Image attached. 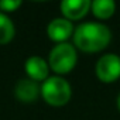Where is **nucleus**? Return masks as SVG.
<instances>
[{
    "label": "nucleus",
    "instance_id": "f257e3e1",
    "mask_svg": "<svg viewBox=\"0 0 120 120\" xmlns=\"http://www.w3.org/2000/svg\"><path fill=\"white\" fill-rule=\"evenodd\" d=\"M74 45L83 52H99L103 51L112 41V31L102 23L88 21L81 23L74 31Z\"/></svg>",
    "mask_w": 120,
    "mask_h": 120
},
{
    "label": "nucleus",
    "instance_id": "f03ea898",
    "mask_svg": "<svg viewBox=\"0 0 120 120\" xmlns=\"http://www.w3.org/2000/svg\"><path fill=\"white\" fill-rule=\"evenodd\" d=\"M48 65L52 72L58 76L69 74L78 62V52L75 45L69 42H61L52 47L48 54Z\"/></svg>",
    "mask_w": 120,
    "mask_h": 120
},
{
    "label": "nucleus",
    "instance_id": "7ed1b4c3",
    "mask_svg": "<svg viewBox=\"0 0 120 120\" xmlns=\"http://www.w3.org/2000/svg\"><path fill=\"white\" fill-rule=\"evenodd\" d=\"M41 98L49 106L61 107L71 100L72 88L67 79L54 75L41 83Z\"/></svg>",
    "mask_w": 120,
    "mask_h": 120
},
{
    "label": "nucleus",
    "instance_id": "20e7f679",
    "mask_svg": "<svg viewBox=\"0 0 120 120\" xmlns=\"http://www.w3.org/2000/svg\"><path fill=\"white\" fill-rule=\"evenodd\" d=\"M96 76L103 83H113L120 78V55L109 52L102 55L95 67Z\"/></svg>",
    "mask_w": 120,
    "mask_h": 120
},
{
    "label": "nucleus",
    "instance_id": "39448f33",
    "mask_svg": "<svg viewBox=\"0 0 120 120\" xmlns=\"http://www.w3.org/2000/svg\"><path fill=\"white\" fill-rule=\"evenodd\" d=\"M75 27L72 24V21L64 19V17H56L54 20H51L47 26V35L51 41L61 44V42H67V40H69L74 35Z\"/></svg>",
    "mask_w": 120,
    "mask_h": 120
},
{
    "label": "nucleus",
    "instance_id": "423d86ee",
    "mask_svg": "<svg viewBox=\"0 0 120 120\" xmlns=\"http://www.w3.org/2000/svg\"><path fill=\"white\" fill-rule=\"evenodd\" d=\"M24 71L27 74V78L35 81V82H44L49 78V65L48 61L38 55H33L26 59L24 62Z\"/></svg>",
    "mask_w": 120,
    "mask_h": 120
},
{
    "label": "nucleus",
    "instance_id": "0eeeda50",
    "mask_svg": "<svg viewBox=\"0 0 120 120\" xmlns=\"http://www.w3.org/2000/svg\"><path fill=\"white\" fill-rule=\"evenodd\" d=\"M14 96L21 103H34L41 96V85L30 78H23L14 86Z\"/></svg>",
    "mask_w": 120,
    "mask_h": 120
},
{
    "label": "nucleus",
    "instance_id": "6e6552de",
    "mask_svg": "<svg viewBox=\"0 0 120 120\" xmlns=\"http://www.w3.org/2000/svg\"><path fill=\"white\" fill-rule=\"evenodd\" d=\"M59 10L64 19L69 21H78L90 11V2L89 0H64L59 4Z\"/></svg>",
    "mask_w": 120,
    "mask_h": 120
},
{
    "label": "nucleus",
    "instance_id": "1a4fd4ad",
    "mask_svg": "<svg viewBox=\"0 0 120 120\" xmlns=\"http://www.w3.org/2000/svg\"><path fill=\"white\" fill-rule=\"evenodd\" d=\"M90 11L99 20L110 19L116 11V3L113 0H93L90 2Z\"/></svg>",
    "mask_w": 120,
    "mask_h": 120
},
{
    "label": "nucleus",
    "instance_id": "9d476101",
    "mask_svg": "<svg viewBox=\"0 0 120 120\" xmlns=\"http://www.w3.org/2000/svg\"><path fill=\"white\" fill-rule=\"evenodd\" d=\"M14 34H16L14 23L6 13L0 11V45L9 44L14 38Z\"/></svg>",
    "mask_w": 120,
    "mask_h": 120
},
{
    "label": "nucleus",
    "instance_id": "9b49d317",
    "mask_svg": "<svg viewBox=\"0 0 120 120\" xmlns=\"http://www.w3.org/2000/svg\"><path fill=\"white\" fill-rule=\"evenodd\" d=\"M20 6H21L20 0H2L0 2V11L11 13V11H16Z\"/></svg>",
    "mask_w": 120,
    "mask_h": 120
},
{
    "label": "nucleus",
    "instance_id": "f8f14e48",
    "mask_svg": "<svg viewBox=\"0 0 120 120\" xmlns=\"http://www.w3.org/2000/svg\"><path fill=\"white\" fill-rule=\"evenodd\" d=\"M117 109H119V112H120V93H119V96H117Z\"/></svg>",
    "mask_w": 120,
    "mask_h": 120
}]
</instances>
